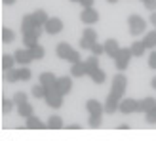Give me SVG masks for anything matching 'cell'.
I'll return each instance as SVG.
<instances>
[{"mask_svg": "<svg viewBox=\"0 0 156 141\" xmlns=\"http://www.w3.org/2000/svg\"><path fill=\"white\" fill-rule=\"evenodd\" d=\"M126 88H128V78H126V74H122V73L114 74L111 92H108V96L105 99V113L107 114H112V113L118 111L120 101L124 99V93H126Z\"/></svg>", "mask_w": 156, "mask_h": 141, "instance_id": "6da1fadb", "label": "cell"}, {"mask_svg": "<svg viewBox=\"0 0 156 141\" xmlns=\"http://www.w3.org/2000/svg\"><path fill=\"white\" fill-rule=\"evenodd\" d=\"M128 27H129V34H133V36H139V34H143L145 33V29H147V21L141 17V15H129L128 17Z\"/></svg>", "mask_w": 156, "mask_h": 141, "instance_id": "7a4b0ae2", "label": "cell"}, {"mask_svg": "<svg viewBox=\"0 0 156 141\" xmlns=\"http://www.w3.org/2000/svg\"><path fill=\"white\" fill-rule=\"evenodd\" d=\"M133 57V53H131V48H120V52L116 53V56L112 57L114 59V65H116V69L120 70H126L128 69V65H129V59Z\"/></svg>", "mask_w": 156, "mask_h": 141, "instance_id": "3957f363", "label": "cell"}, {"mask_svg": "<svg viewBox=\"0 0 156 141\" xmlns=\"http://www.w3.org/2000/svg\"><path fill=\"white\" fill-rule=\"evenodd\" d=\"M97 42V33L93 29H84V33H82V38H80V48L82 50H90L91 52V48H93V44Z\"/></svg>", "mask_w": 156, "mask_h": 141, "instance_id": "277c9868", "label": "cell"}, {"mask_svg": "<svg viewBox=\"0 0 156 141\" xmlns=\"http://www.w3.org/2000/svg\"><path fill=\"white\" fill-rule=\"evenodd\" d=\"M118 111H120V113H124V114L139 113V99H133V97H124V99L120 101Z\"/></svg>", "mask_w": 156, "mask_h": 141, "instance_id": "5b68a950", "label": "cell"}, {"mask_svg": "<svg viewBox=\"0 0 156 141\" xmlns=\"http://www.w3.org/2000/svg\"><path fill=\"white\" fill-rule=\"evenodd\" d=\"M42 31H44V27L38 25L36 29H33V31H29V33L23 34V44H25V48H33V46L38 44V38H40Z\"/></svg>", "mask_w": 156, "mask_h": 141, "instance_id": "8992f818", "label": "cell"}, {"mask_svg": "<svg viewBox=\"0 0 156 141\" xmlns=\"http://www.w3.org/2000/svg\"><path fill=\"white\" fill-rule=\"evenodd\" d=\"M80 21L84 25H95L99 21V12L95 8H82V13H80Z\"/></svg>", "mask_w": 156, "mask_h": 141, "instance_id": "52a82bcc", "label": "cell"}, {"mask_svg": "<svg viewBox=\"0 0 156 141\" xmlns=\"http://www.w3.org/2000/svg\"><path fill=\"white\" fill-rule=\"evenodd\" d=\"M86 111L90 116H103L105 113V103H101L97 99H88L86 101Z\"/></svg>", "mask_w": 156, "mask_h": 141, "instance_id": "ba28073f", "label": "cell"}, {"mask_svg": "<svg viewBox=\"0 0 156 141\" xmlns=\"http://www.w3.org/2000/svg\"><path fill=\"white\" fill-rule=\"evenodd\" d=\"M63 97L65 96H61L59 92L55 90H48V93H46V103H48V107L51 109H59V107H63Z\"/></svg>", "mask_w": 156, "mask_h": 141, "instance_id": "9c48e42d", "label": "cell"}, {"mask_svg": "<svg viewBox=\"0 0 156 141\" xmlns=\"http://www.w3.org/2000/svg\"><path fill=\"white\" fill-rule=\"evenodd\" d=\"M55 92H59L61 96H67V93H71L73 90V80L71 76H59L57 82H55V88H53Z\"/></svg>", "mask_w": 156, "mask_h": 141, "instance_id": "30bf717a", "label": "cell"}, {"mask_svg": "<svg viewBox=\"0 0 156 141\" xmlns=\"http://www.w3.org/2000/svg\"><path fill=\"white\" fill-rule=\"evenodd\" d=\"M44 31L48 34H59L61 31H63V21L59 17H50L46 21V25H44Z\"/></svg>", "mask_w": 156, "mask_h": 141, "instance_id": "8fae6325", "label": "cell"}, {"mask_svg": "<svg viewBox=\"0 0 156 141\" xmlns=\"http://www.w3.org/2000/svg\"><path fill=\"white\" fill-rule=\"evenodd\" d=\"M13 57H15V61L23 67V65H29V63H33V56H30V50L29 48H19V50H15L13 52Z\"/></svg>", "mask_w": 156, "mask_h": 141, "instance_id": "7c38bea8", "label": "cell"}, {"mask_svg": "<svg viewBox=\"0 0 156 141\" xmlns=\"http://www.w3.org/2000/svg\"><path fill=\"white\" fill-rule=\"evenodd\" d=\"M36 27H38V23H36L33 13L23 15V19H21V31H23V34L29 33V31H33V29H36Z\"/></svg>", "mask_w": 156, "mask_h": 141, "instance_id": "4fadbf2b", "label": "cell"}, {"mask_svg": "<svg viewBox=\"0 0 156 141\" xmlns=\"http://www.w3.org/2000/svg\"><path fill=\"white\" fill-rule=\"evenodd\" d=\"M38 82H40L44 88L53 90V88H55L57 78H55V74H53V73H42V74H40V80H38Z\"/></svg>", "mask_w": 156, "mask_h": 141, "instance_id": "5bb4252c", "label": "cell"}, {"mask_svg": "<svg viewBox=\"0 0 156 141\" xmlns=\"http://www.w3.org/2000/svg\"><path fill=\"white\" fill-rule=\"evenodd\" d=\"M156 109V99L154 97H145V99H139V113H149Z\"/></svg>", "mask_w": 156, "mask_h": 141, "instance_id": "9a60e30c", "label": "cell"}, {"mask_svg": "<svg viewBox=\"0 0 156 141\" xmlns=\"http://www.w3.org/2000/svg\"><path fill=\"white\" fill-rule=\"evenodd\" d=\"M71 52H73L71 44H67V42H59V44H57V48H55V56H57L59 59H65V61H67V57L71 56Z\"/></svg>", "mask_w": 156, "mask_h": 141, "instance_id": "2e32d148", "label": "cell"}, {"mask_svg": "<svg viewBox=\"0 0 156 141\" xmlns=\"http://www.w3.org/2000/svg\"><path fill=\"white\" fill-rule=\"evenodd\" d=\"M27 122H25V126H27V130H44L46 128V124L38 118L36 114H33V116H29V118H25Z\"/></svg>", "mask_w": 156, "mask_h": 141, "instance_id": "e0dca14e", "label": "cell"}, {"mask_svg": "<svg viewBox=\"0 0 156 141\" xmlns=\"http://www.w3.org/2000/svg\"><path fill=\"white\" fill-rule=\"evenodd\" d=\"M105 53L107 56H111V57H114L116 53L120 52V46H118V42L114 40V38H108V40H105Z\"/></svg>", "mask_w": 156, "mask_h": 141, "instance_id": "ac0fdd59", "label": "cell"}, {"mask_svg": "<svg viewBox=\"0 0 156 141\" xmlns=\"http://www.w3.org/2000/svg\"><path fill=\"white\" fill-rule=\"evenodd\" d=\"M46 128H50V130H61V128H65V124H63V118H61L59 114H51L48 122H46Z\"/></svg>", "mask_w": 156, "mask_h": 141, "instance_id": "d6986e66", "label": "cell"}, {"mask_svg": "<svg viewBox=\"0 0 156 141\" xmlns=\"http://www.w3.org/2000/svg\"><path fill=\"white\" fill-rule=\"evenodd\" d=\"M13 63H17L15 57H13V53H12V56H10V53H2V57H0V67H2L4 73L10 70V69H13Z\"/></svg>", "mask_w": 156, "mask_h": 141, "instance_id": "ffe728a7", "label": "cell"}, {"mask_svg": "<svg viewBox=\"0 0 156 141\" xmlns=\"http://www.w3.org/2000/svg\"><path fill=\"white\" fill-rule=\"evenodd\" d=\"M131 53H133V57H143L145 56V50H147V46L143 40H135V42H131Z\"/></svg>", "mask_w": 156, "mask_h": 141, "instance_id": "44dd1931", "label": "cell"}, {"mask_svg": "<svg viewBox=\"0 0 156 141\" xmlns=\"http://www.w3.org/2000/svg\"><path fill=\"white\" fill-rule=\"evenodd\" d=\"M71 74L74 78H80L84 74H88V73H86V63H84V61H78V63H73L71 65Z\"/></svg>", "mask_w": 156, "mask_h": 141, "instance_id": "7402d4cb", "label": "cell"}, {"mask_svg": "<svg viewBox=\"0 0 156 141\" xmlns=\"http://www.w3.org/2000/svg\"><path fill=\"white\" fill-rule=\"evenodd\" d=\"M0 38H2V42L4 44H10V42H13L15 40V33L12 29H8V27H0Z\"/></svg>", "mask_w": 156, "mask_h": 141, "instance_id": "603a6c76", "label": "cell"}, {"mask_svg": "<svg viewBox=\"0 0 156 141\" xmlns=\"http://www.w3.org/2000/svg\"><path fill=\"white\" fill-rule=\"evenodd\" d=\"M84 63H86V73L88 74H91L95 69H99V59H97V56H93V53L84 61Z\"/></svg>", "mask_w": 156, "mask_h": 141, "instance_id": "cb8c5ba5", "label": "cell"}, {"mask_svg": "<svg viewBox=\"0 0 156 141\" xmlns=\"http://www.w3.org/2000/svg\"><path fill=\"white\" fill-rule=\"evenodd\" d=\"M17 113H19L21 118H29V116H33V114H34V107H33V105H29V101H27V103H23V105L17 107Z\"/></svg>", "mask_w": 156, "mask_h": 141, "instance_id": "d4e9b609", "label": "cell"}, {"mask_svg": "<svg viewBox=\"0 0 156 141\" xmlns=\"http://www.w3.org/2000/svg\"><path fill=\"white\" fill-rule=\"evenodd\" d=\"M143 42L147 48H156V29L154 31H149V33H145V38H143Z\"/></svg>", "mask_w": 156, "mask_h": 141, "instance_id": "484cf974", "label": "cell"}, {"mask_svg": "<svg viewBox=\"0 0 156 141\" xmlns=\"http://www.w3.org/2000/svg\"><path fill=\"white\" fill-rule=\"evenodd\" d=\"M90 78H91V80L95 82V84H103V82H105V78H107V74H105V70L99 67V69H95V70H93V73L90 74Z\"/></svg>", "mask_w": 156, "mask_h": 141, "instance_id": "4316f807", "label": "cell"}, {"mask_svg": "<svg viewBox=\"0 0 156 141\" xmlns=\"http://www.w3.org/2000/svg\"><path fill=\"white\" fill-rule=\"evenodd\" d=\"M30 50V56H33V59L36 61V59H44V56H46V50L42 48L40 44H36V46H33V48H29Z\"/></svg>", "mask_w": 156, "mask_h": 141, "instance_id": "83f0119b", "label": "cell"}, {"mask_svg": "<svg viewBox=\"0 0 156 141\" xmlns=\"http://www.w3.org/2000/svg\"><path fill=\"white\" fill-rule=\"evenodd\" d=\"M33 15H34V19H36V23H38V25H40V27H44V25H46V21L50 19V15L46 13L44 10H36V12H34Z\"/></svg>", "mask_w": 156, "mask_h": 141, "instance_id": "f1b7e54d", "label": "cell"}, {"mask_svg": "<svg viewBox=\"0 0 156 141\" xmlns=\"http://www.w3.org/2000/svg\"><path fill=\"white\" fill-rule=\"evenodd\" d=\"M46 93H48V88H44L40 82H38L34 88H33V97H36V99H44Z\"/></svg>", "mask_w": 156, "mask_h": 141, "instance_id": "f546056e", "label": "cell"}, {"mask_svg": "<svg viewBox=\"0 0 156 141\" xmlns=\"http://www.w3.org/2000/svg\"><path fill=\"white\" fill-rule=\"evenodd\" d=\"M4 78L10 84H13V82H19V69H10V70H6V74H4Z\"/></svg>", "mask_w": 156, "mask_h": 141, "instance_id": "4dcf8cb0", "label": "cell"}, {"mask_svg": "<svg viewBox=\"0 0 156 141\" xmlns=\"http://www.w3.org/2000/svg\"><path fill=\"white\" fill-rule=\"evenodd\" d=\"M30 76H33L30 69H29L27 65H23V67L19 69V80H21V82H27V80H30Z\"/></svg>", "mask_w": 156, "mask_h": 141, "instance_id": "1f68e13d", "label": "cell"}, {"mask_svg": "<svg viewBox=\"0 0 156 141\" xmlns=\"http://www.w3.org/2000/svg\"><path fill=\"white\" fill-rule=\"evenodd\" d=\"M0 105H2V113L6 114V113H10V111H12V107H13L15 103H13V99H8V97H2V101H0Z\"/></svg>", "mask_w": 156, "mask_h": 141, "instance_id": "d6a6232c", "label": "cell"}, {"mask_svg": "<svg viewBox=\"0 0 156 141\" xmlns=\"http://www.w3.org/2000/svg\"><path fill=\"white\" fill-rule=\"evenodd\" d=\"M12 99H13V103L17 105V107H19V105H23V103H27V96H25L23 92H15Z\"/></svg>", "mask_w": 156, "mask_h": 141, "instance_id": "836d02e7", "label": "cell"}, {"mask_svg": "<svg viewBox=\"0 0 156 141\" xmlns=\"http://www.w3.org/2000/svg\"><path fill=\"white\" fill-rule=\"evenodd\" d=\"M91 53H93V56H103V53H105V46L95 42V44H93V48H91Z\"/></svg>", "mask_w": 156, "mask_h": 141, "instance_id": "e575fe53", "label": "cell"}, {"mask_svg": "<svg viewBox=\"0 0 156 141\" xmlns=\"http://www.w3.org/2000/svg\"><path fill=\"white\" fill-rule=\"evenodd\" d=\"M101 118H103V116H90V120H88L90 128H99L101 126Z\"/></svg>", "mask_w": 156, "mask_h": 141, "instance_id": "d590c367", "label": "cell"}, {"mask_svg": "<svg viewBox=\"0 0 156 141\" xmlns=\"http://www.w3.org/2000/svg\"><path fill=\"white\" fill-rule=\"evenodd\" d=\"M145 120L149 124H156V109H152V111L145 113Z\"/></svg>", "mask_w": 156, "mask_h": 141, "instance_id": "8d00e7d4", "label": "cell"}, {"mask_svg": "<svg viewBox=\"0 0 156 141\" xmlns=\"http://www.w3.org/2000/svg\"><path fill=\"white\" fill-rule=\"evenodd\" d=\"M67 61H69L71 65H73V63H78V61H80V53H78L76 50H73V52H71V56L67 57Z\"/></svg>", "mask_w": 156, "mask_h": 141, "instance_id": "74e56055", "label": "cell"}, {"mask_svg": "<svg viewBox=\"0 0 156 141\" xmlns=\"http://www.w3.org/2000/svg\"><path fill=\"white\" fill-rule=\"evenodd\" d=\"M149 67H151L152 70H156V50L151 52V56H149Z\"/></svg>", "mask_w": 156, "mask_h": 141, "instance_id": "f35d334b", "label": "cell"}, {"mask_svg": "<svg viewBox=\"0 0 156 141\" xmlns=\"http://www.w3.org/2000/svg\"><path fill=\"white\" fill-rule=\"evenodd\" d=\"M143 4H145V8L149 12H156V0H145Z\"/></svg>", "mask_w": 156, "mask_h": 141, "instance_id": "ab89813d", "label": "cell"}, {"mask_svg": "<svg viewBox=\"0 0 156 141\" xmlns=\"http://www.w3.org/2000/svg\"><path fill=\"white\" fill-rule=\"evenodd\" d=\"M93 2H95V0H80L82 8H93Z\"/></svg>", "mask_w": 156, "mask_h": 141, "instance_id": "60d3db41", "label": "cell"}, {"mask_svg": "<svg viewBox=\"0 0 156 141\" xmlns=\"http://www.w3.org/2000/svg\"><path fill=\"white\" fill-rule=\"evenodd\" d=\"M149 21H151L152 25L156 27V12H152V13H151V19H149Z\"/></svg>", "mask_w": 156, "mask_h": 141, "instance_id": "b9f144b4", "label": "cell"}, {"mask_svg": "<svg viewBox=\"0 0 156 141\" xmlns=\"http://www.w3.org/2000/svg\"><path fill=\"white\" fill-rule=\"evenodd\" d=\"M82 126H80V124H71V126H69V130H80Z\"/></svg>", "mask_w": 156, "mask_h": 141, "instance_id": "7bdbcfd3", "label": "cell"}, {"mask_svg": "<svg viewBox=\"0 0 156 141\" xmlns=\"http://www.w3.org/2000/svg\"><path fill=\"white\" fill-rule=\"evenodd\" d=\"M2 4H8V6H12V4H15V0H2Z\"/></svg>", "mask_w": 156, "mask_h": 141, "instance_id": "ee69618b", "label": "cell"}, {"mask_svg": "<svg viewBox=\"0 0 156 141\" xmlns=\"http://www.w3.org/2000/svg\"><path fill=\"white\" fill-rule=\"evenodd\" d=\"M151 86H152V88L156 90V76H152V80H151Z\"/></svg>", "mask_w": 156, "mask_h": 141, "instance_id": "f6af8a7d", "label": "cell"}, {"mask_svg": "<svg viewBox=\"0 0 156 141\" xmlns=\"http://www.w3.org/2000/svg\"><path fill=\"white\" fill-rule=\"evenodd\" d=\"M107 2H111V4H116V2H118V0H107Z\"/></svg>", "mask_w": 156, "mask_h": 141, "instance_id": "bcb514c9", "label": "cell"}, {"mask_svg": "<svg viewBox=\"0 0 156 141\" xmlns=\"http://www.w3.org/2000/svg\"><path fill=\"white\" fill-rule=\"evenodd\" d=\"M71 2H80V0H71Z\"/></svg>", "mask_w": 156, "mask_h": 141, "instance_id": "7dc6e473", "label": "cell"}, {"mask_svg": "<svg viewBox=\"0 0 156 141\" xmlns=\"http://www.w3.org/2000/svg\"><path fill=\"white\" fill-rule=\"evenodd\" d=\"M141 2H145V0H141Z\"/></svg>", "mask_w": 156, "mask_h": 141, "instance_id": "c3c4849f", "label": "cell"}]
</instances>
